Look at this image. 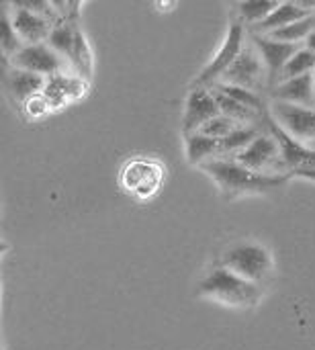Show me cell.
<instances>
[{
    "mask_svg": "<svg viewBox=\"0 0 315 350\" xmlns=\"http://www.w3.org/2000/svg\"><path fill=\"white\" fill-rule=\"evenodd\" d=\"M205 174H209L215 185L219 187L221 195L230 201L244 197V195H260L271 193L287 185L291 174H262L254 172L234 158H211L199 166Z\"/></svg>",
    "mask_w": 315,
    "mask_h": 350,
    "instance_id": "1",
    "label": "cell"
},
{
    "mask_svg": "<svg viewBox=\"0 0 315 350\" xmlns=\"http://www.w3.org/2000/svg\"><path fill=\"white\" fill-rule=\"evenodd\" d=\"M68 59H64L55 49L49 47V43H31L25 45L14 57H12V68L27 70L39 76H55L64 74V66Z\"/></svg>",
    "mask_w": 315,
    "mask_h": 350,
    "instance_id": "8",
    "label": "cell"
},
{
    "mask_svg": "<svg viewBox=\"0 0 315 350\" xmlns=\"http://www.w3.org/2000/svg\"><path fill=\"white\" fill-rule=\"evenodd\" d=\"M295 176H303V178H310V180H314L315 183V168H312V170H301V172H297Z\"/></svg>",
    "mask_w": 315,
    "mask_h": 350,
    "instance_id": "30",
    "label": "cell"
},
{
    "mask_svg": "<svg viewBox=\"0 0 315 350\" xmlns=\"http://www.w3.org/2000/svg\"><path fill=\"white\" fill-rule=\"evenodd\" d=\"M314 94H315V72H314Z\"/></svg>",
    "mask_w": 315,
    "mask_h": 350,
    "instance_id": "31",
    "label": "cell"
},
{
    "mask_svg": "<svg viewBox=\"0 0 315 350\" xmlns=\"http://www.w3.org/2000/svg\"><path fill=\"white\" fill-rule=\"evenodd\" d=\"M264 129L277 139L279 150H281V164L283 170H291L295 176L301 170H312L315 168V150L307 148L303 142L295 139L289 131H285L271 113L264 115Z\"/></svg>",
    "mask_w": 315,
    "mask_h": 350,
    "instance_id": "6",
    "label": "cell"
},
{
    "mask_svg": "<svg viewBox=\"0 0 315 350\" xmlns=\"http://www.w3.org/2000/svg\"><path fill=\"white\" fill-rule=\"evenodd\" d=\"M199 293L203 297L215 299L225 306L254 308L262 297V285L240 277L223 265H215L199 283Z\"/></svg>",
    "mask_w": 315,
    "mask_h": 350,
    "instance_id": "2",
    "label": "cell"
},
{
    "mask_svg": "<svg viewBox=\"0 0 315 350\" xmlns=\"http://www.w3.org/2000/svg\"><path fill=\"white\" fill-rule=\"evenodd\" d=\"M184 150H187V160L189 164L193 166H201L203 162L211 160V158H217L219 156V148H221V142L215 139V137H209V135H203V133H191L184 137Z\"/></svg>",
    "mask_w": 315,
    "mask_h": 350,
    "instance_id": "18",
    "label": "cell"
},
{
    "mask_svg": "<svg viewBox=\"0 0 315 350\" xmlns=\"http://www.w3.org/2000/svg\"><path fill=\"white\" fill-rule=\"evenodd\" d=\"M123 185L139 197H150L162 180V170L156 162L148 160H131L125 164L121 174Z\"/></svg>",
    "mask_w": 315,
    "mask_h": 350,
    "instance_id": "13",
    "label": "cell"
},
{
    "mask_svg": "<svg viewBox=\"0 0 315 350\" xmlns=\"http://www.w3.org/2000/svg\"><path fill=\"white\" fill-rule=\"evenodd\" d=\"M6 84H8V90H10L12 98H16L18 103L25 105L31 96L39 94L47 86V80H45V76H39V74L27 72V70L12 68L8 72Z\"/></svg>",
    "mask_w": 315,
    "mask_h": 350,
    "instance_id": "16",
    "label": "cell"
},
{
    "mask_svg": "<svg viewBox=\"0 0 315 350\" xmlns=\"http://www.w3.org/2000/svg\"><path fill=\"white\" fill-rule=\"evenodd\" d=\"M219 82L225 84H234V86H242L248 90H258L264 84H269V74H266V66L262 55L258 53V49L254 47L252 41H246L244 49L240 51V55L236 57V62L232 64V68L223 74V78Z\"/></svg>",
    "mask_w": 315,
    "mask_h": 350,
    "instance_id": "5",
    "label": "cell"
},
{
    "mask_svg": "<svg viewBox=\"0 0 315 350\" xmlns=\"http://www.w3.org/2000/svg\"><path fill=\"white\" fill-rule=\"evenodd\" d=\"M310 14H312V10L303 8L299 2H279V6L260 25H256L252 31L256 35H269V33L279 31V29H283V27H287V25H291L295 21H301V18H305Z\"/></svg>",
    "mask_w": 315,
    "mask_h": 350,
    "instance_id": "15",
    "label": "cell"
},
{
    "mask_svg": "<svg viewBox=\"0 0 315 350\" xmlns=\"http://www.w3.org/2000/svg\"><path fill=\"white\" fill-rule=\"evenodd\" d=\"M211 90H213V88H211ZM213 94H215V98H217V105H219L221 115L234 119L236 123H242V125H256V121H264V115H266V113L260 115V113L252 111L250 107H246V105H242V103H238V100H234V98H230V96H225V94H221V92H217V90H213Z\"/></svg>",
    "mask_w": 315,
    "mask_h": 350,
    "instance_id": "20",
    "label": "cell"
},
{
    "mask_svg": "<svg viewBox=\"0 0 315 350\" xmlns=\"http://www.w3.org/2000/svg\"><path fill=\"white\" fill-rule=\"evenodd\" d=\"M76 33H78V27L74 21L59 18L53 23V29L47 39L49 47L55 49L64 59H68L70 66H72V55H74V47H76Z\"/></svg>",
    "mask_w": 315,
    "mask_h": 350,
    "instance_id": "17",
    "label": "cell"
},
{
    "mask_svg": "<svg viewBox=\"0 0 315 350\" xmlns=\"http://www.w3.org/2000/svg\"><path fill=\"white\" fill-rule=\"evenodd\" d=\"M246 27L244 23H240L238 18H234L228 27V35L223 39V43L217 49V55L201 70V74L193 80L191 88H211L215 86L223 74L232 68V64L236 62V57L240 55V51L246 45Z\"/></svg>",
    "mask_w": 315,
    "mask_h": 350,
    "instance_id": "4",
    "label": "cell"
},
{
    "mask_svg": "<svg viewBox=\"0 0 315 350\" xmlns=\"http://www.w3.org/2000/svg\"><path fill=\"white\" fill-rule=\"evenodd\" d=\"M0 47H2L4 57H14L25 47V43L18 37L8 12H4L2 18H0Z\"/></svg>",
    "mask_w": 315,
    "mask_h": 350,
    "instance_id": "24",
    "label": "cell"
},
{
    "mask_svg": "<svg viewBox=\"0 0 315 350\" xmlns=\"http://www.w3.org/2000/svg\"><path fill=\"white\" fill-rule=\"evenodd\" d=\"M217 115H221V111H219L213 90L211 88H191V92L187 96V105H184L182 123H180L184 137L191 133H197L207 121H211Z\"/></svg>",
    "mask_w": 315,
    "mask_h": 350,
    "instance_id": "10",
    "label": "cell"
},
{
    "mask_svg": "<svg viewBox=\"0 0 315 350\" xmlns=\"http://www.w3.org/2000/svg\"><path fill=\"white\" fill-rule=\"evenodd\" d=\"M254 43V47L258 49V53L262 55L264 59V66H266V74H269V86L271 90L283 80V72H285V66L289 64V59L301 49L299 45L295 43H283V41H277V39H271L266 35H252L250 39Z\"/></svg>",
    "mask_w": 315,
    "mask_h": 350,
    "instance_id": "9",
    "label": "cell"
},
{
    "mask_svg": "<svg viewBox=\"0 0 315 350\" xmlns=\"http://www.w3.org/2000/svg\"><path fill=\"white\" fill-rule=\"evenodd\" d=\"M219 265L258 285H262L273 273V256L269 248L256 242H240L230 246L223 252Z\"/></svg>",
    "mask_w": 315,
    "mask_h": 350,
    "instance_id": "3",
    "label": "cell"
},
{
    "mask_svg": "<svg viewBox=\"0 0 315 350\" xmlns=\"http://www.w3.org/2000/svg\"><path fill=\"white\" fill-rule=\"evenodd\" d=\"M72 66L76 68V72L82 78L88 80L92 76V53H90L88 41L80 29L76 33V47H74V55H72Z\"/></svg>",
    "mask_w": 315,
    "mask_h": 350,
    "instance_id": "26",
    "label": "cell"
},
{
    "mask_svg": "<svg viewBox=\"0 0 315 350\" xmlns=\"http://www.w3.org/2000/svg\"><path fill=\"white\" fill-rule=\"evenodd\" d=\"M273 119L299 142L315 139V107L273 103Z\"/></svg>",
    "mask_w": 315,
    "mask_h": 350,
    "instance_id": "11",
    "label": "cell"
},
{
    "mask_svg": "<svg viewBox=\"0 0 315 350\" xmlns=\"http://www.w3.org/2000/svg\"><path fill=\"white\" fill-rule=\"evenodd\" d=\"M211 88L221 92V94H225V96H230V98H234V100H238V103H242V105H246V107H250L252 111H256L260 115L266 113V105H264L262 96L258 92H254V90L242 88V86H234V84H225V82H217Z\"/></svg>",
    "mask_w": 315,
    "mask_h": 350,
    "instance_id": "23",
    "label": "cell"
},
{
    "mask_svg": "<svg viewBox=\"0 0 315 350\" xmlns=\"http://www.w3.org/2000/svg\"><path fill=\"white\" fill-rule=\"evenodd\" d=\"M234 160L240 162L242 166H246L254 172H262V174H279V170H283L279 144L266 129L246 150L236 154Z\"/></svg>",
    "mask_w": 315,
    "mask_h": 350,
    "instance_id": "7",
    "label": "cell"
},
{
    "mask_svg": "<svg viewBox=\"0 0 315 350\" xmlns=\"http://www.w3.org/2000/svg\"><path fill=\"white\" fill-rule=\"evenodd\" d=\"M10 21L18 33V37L23 39L25 45L31 43H45L49 39V33L53 29V21L45 14L33 12L25 6H20L18 2L12 6L10 12Z\"/></svg>",
    "mask_w": 315,
    "mask_h": 350,
    "instance_id": "12",
    "label": "cell"
},
{
    "mask_svg": "<svg viewBox=\"0 0 315 350\" xmlns=\"http://www.w3.org/2000/svg\"><path fill=\"white\" fill-rule=\"evenodd\" d=\"M275 103H287V105H301V107H315L314 94V74L297 76L279 82L271 90Z\"/></svg>",
    "mask_w": 315,
    "mask_h": 350,
    "instance_id": "14",
    "label": "cell"
},
{
    "mask_svg": "<svg viewBox=\"0 0 315 350\" xmlns=\"http://www.w3.org/2000/svg\"><path fill=\"white\" fill-rule=\"evenodd\" d=\"M314 31L315 12H312L310 16H305V18H301V21H295V23H291V25H287V27H283V29H279V31L269 33L266 37L277 39V41H283V43H295V45H299L301 41L305 43V39H307Z\"/></svg>",
    "mask_w": 315,
    "mask_h": 350,
    "instance_id": "22",
    "label": "cell"
},
{
    "mask_svg": "<svg viewBox=\"0 0 315 350\" xmlns=\"http://www.w3.org/2000/svg\"><path fill=\"white\" fill-rule=\"evenodd\" d=\"M25 109H27V113L39 117V115H43V113L49 109V100H47V96L35 94V96H31V98L25 103Z\"/></svg>",
    "mask_w": 315,
    "mask_h": 350,
    "instance_id": "28",
    "label": "cell"
},
{
    "mask_svg": "<svg viewBox=\"0 0 315 350\" xmlns=\"http://www.w3.org/2000/svg\"><path fill=\"white\" fill-rule=\"evenodd\" d=\"M262 133V129L258 125H236L234 131L221 139V148H219V156L223 158H234L236 154H240L242 150H246L258 135Z\"/></svg>",
    "mask_w": 315,
    "mask_h": 350,
    "instance_id": "19",
    "label": "cell"
},
{
    "mask_svg": "<svg viewBox=\"0 0 315 350\" xmlns=\"http://www.w3.org/2000/svg\"><path fill=\"white\" fill-rule=\"evenodd\" d=\"M305 49H310V51L315 55V31L310 35V37H307V39H305Z\"/></svg>",
    "mask_w": 315,
    "mask_h": 350,
    "instance_id": "29",
    "label": "cell"
},
{
    "mask_svg": "<svg viewBox=\"0 0 315 350\" xmlns=\"http://www.w3.org/2000/svg\"><path fill=\"white\" fill-rule=\"evenodd\" d=\"M236 125H240V123H236L234 119H230V117H225V115H217V117H213L211 121H207L201 129H199V133H203V135H209V137H215V139H225L232 131H234V127Z\"/></svg>",
    "mask_w": 315,
    "mask_h": 350,
    "instance_id": "27",
    "label": "cell"
},
{
    "mask_svg": "<svg viewBox=\"0 0 315 350\" xmlns=\"http://www.w3.org/2000/svg\"><path fill=\"white\" fill-rule=\"evenodd\" d=\"M279 6V2H269V0H246V2H238L236 4V12H238V21L248 25V27H256L260 25L275 8Z\"/></svg>",
    "mask_w": 315,
    "mask_h": 350,
    "instance_id": "21",
    "label": "cell"
},
{
    "mask_svg": "<svg viewBox=\"0 0 315 350\" xmlns=\"http://www.w3.org/2000/svg\"><path fill=\"white\" fill-rule=\"evenodd\" d=\"M315 72V55L301 47L291 59L289 64L285 66V72H283V80H289V78H297V76H305V74H314ZM281 80V82H283Z\"/></svg>",
    "mask_w": 315,
    "mask_h": 350,
    "instance_id": "25",
    "label": "cell"
}]
</instances>
